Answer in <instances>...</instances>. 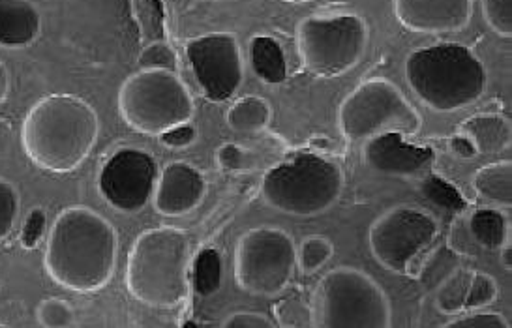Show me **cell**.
<instances>
[{
	"instance_id": "cell-1",
	"label": "cell",
	"mask_w": 512,
	"mask_h": 328,
	"mask_svg": "<svg viewBox=\"0 0 512 328\" xmlns=\"http://www.w3.org/2000/svg\"><path fill=\"white\" fill-rule=\"evenodd\" d=\"M119 237L96 210L76 205L61 210L47 235V276L68 291L91 295L102 291L117 269Z\"/></svg>"
},
{
	"instance_id": "cell-2",
	"label": "cell",
	"mask_w": 512,
	"mask_h": 328,
	"mask_svg": "<svg viewBox=\"0 0 512 328\" xmlns=\"http://www.w3.org/2000/svg\"><path fill=\"white\" fill-rule=\"evenodd\" d=\"M100 135V119L87 100L51 94L32 105L21 141L32 164L51 173H70L83 164Z\"/></svg>"
},
{
	"instance_id": "cell-3",
	"label": "cell",
	"mask_w": 512,
	"mask_h": 328,
	"mask_svg": "<svg viewBox=\"0 0 512 328\" xmlns=\"http://www.w3.org/2000/svg\"><path fill=\"white\" fill-rule=\"evenodd\" d=\"M192 244L186 231L154 227L143 231L126 263V287L134 299L156 310H173L190 297Z\"/></svg>"
},
{
	"instance_id": "cell-4",
	"label": "cell",
	"mask_w": 512,
	"mask_h": 328,
	"mask_svg": "<svg viewBox=\"0 0 512 328\" xmlns=\"http://www.w3.org/2000/svg\"><path fill=\"white\" fill-rule=\"evenodd\" d=\"M407 85L422 105L454 113L479 102L488 85L481 57L464 44L441 42L413 51L404 64Z\"/></svg>"
},
{
	"instance_id": "cell-5",
	"label": "cell",
	"mask_w": 512,
	"mask_h": 328,
	"mask_svg": "<svg viewBox=\"0 0 512 328\" xmlns=\"http://www.w3.org/2000/svg\"><path fill=\"white\" fill-rule=\"evenodd\" d=\"M344 186L340 165L304 152L272 167L261 182V197L282 214L312 218L329 212L340 201Z\"/></svg>"
},
{
	"instance_id": "cell-6",
	"label": "cell",
	"mask_w": 512,
	"mask_h": 328,
	"mask_svg": "<svg viewBox=\"0 0 512 328\" xmlns=\"http://www.w3.org/2000/svg\"><path fill=\"white\" fill-rule=\"evenodd\" d=\"M312 325L317 328L391 327V299L364 270L336 267L319 280L314 291Z\"/></svg>"
},
{
	"instance_id": "cell-7",
	"label": "cell",
	"mask_w": 512,
	"mask_h": 328,
	"mask_svg": "<svg viewBox=\"0 0 512 328\" xmlns=\"http://www.w3.org/2000/svg\"><path fill=\"white\" fill-rule=\"evenodd\" d=\"M119 113L124 124L137 134L160 135L188 124L196 105L181 77L167 70H139L119 89Z\"/></svg>"
},
{
	"instance_id": "cell-8",
	"label": "cell",
	"mask_w": 512,
	"mask_h": 328,
	"mask_svg": "<svg viewBox=\"0 0 512 328\" xmlns=\"http://www.w3.org/2000/svg\"><path fill=\"white\" fill-rule=\"evenodd\" d=\"M370 30L359 14L308 15L297 23L295 44L304 68L316 77H340L359 66Z\"/></svg>"
},
{
	"instance_id": "cell-9",
	"label": "cell",
	"mask_w": 512,
	"mask_h": 328,
	"mask_svg": "<svg viewBox=\"0 0 512 328\" xmlns=\"http://www.w3.org/2000/svg\"><path fill=\"white\" fill-rule=\"evenodd\" d=\"M421 128V113L402 90L383 77L361 83L338 109V130L353 143L383 134L415 135Z\"/></svg>"
},
{
	"instance_id": "cell-10",
	"label": "cell",
	"mask_w": 512,
	"mask_h": 328,
	"mask_svg": "<svg viewBox=\"0 0 512 328\" xmlns=\"http://www.w3.org/2000/svg\"><path fill=\"white\" fill-rule=\"evenodd\" d=\"M297 272V246L293 237L272 225L246 231L233 250L235 284L256 297L284 293Z\"/></svg>"
},
{
	"instance_id": "cell-11",
	"label": "cell",
	"mask_w": 512,
	"mask_h": 328,
	"mask_svg": "<svg viewBox=\"0 0 512 328\" xmlns=\"http://www.w3.org/2000/svg\"><path fill=\"white\" fill-rule=\"evenodd\" d=\"M439 235V222L428 210L415 205H398L383 212L368 231L372 257L383 269L409 274L419 255Z\"/></svg>"
},
{
	"instance_id": "cell-12",
	"label": "cell",
	"mask_w": 512,
	"mask_h": 328,
	"mask_svg": "<svg viewBox=\"0 0 512 328\" xmlns=\"http://www.w3.org/2000/svg\"><path fill=\"white\" fill-rule=\"evenodd\" d=\"M184 53L196 77L197 87L209 102H227L241 89L244 60L239 38L233 32L197 36L186 44Z\"/></svg>"
},
{
	"instance_id": "cell-13",
	"label": "cell",
	"mask_w": 512,
	"mask_h": 328,
	"mask_svg": "<svg viewBox=\"0 0 512 328\" xmlns=\"http://www.w3.org/2000/svg\"><path fill=\"white\" fill-rule=\"evenodd\" d=\"M154 156L141 149H119L107 158L98 175V192L109 207L124 214L145 209L158 180Z\"/></svg>"
},
{
	"instance_id": "cell-14",
	"label": "cell",
	"mask_w": 512,
	"mask_h": 328,
	"mask_svg": "<svg viewBox=\"0 0 512 328\" xmlns=\"http://www.w3.org/2000/svg\"><path fill=\"white\" fill-rule=\"evenodd\" d=\"M394 15L411 32L451 34L469 25L473 0H394Z\"/></svg>"
},
{
	"instance_id": "cell-15",
	"label": "cell",
	"mask_w": 512,
	"mask_h": 328,
	"mask_svg": "<svg viewBox=\"0 0 512 328\" xmlns=\"http://www.w3.org/2000/svg\"><path fill=\"white\" fill-rule=\"evenodd\" d=\"M362 160L368 169L389 177H417L436 160L430 147L407 143L402 134H383L366 139Z\"/></svg>"
},
{
	"instance_id": "cell-16",
	"label": "cell",
	"mask_w": 512,
	"mask_h": 328,
	"mask_svg": "<svg viewBox=\"0 0 512 328\" xmlns=\"http://www.w3.org/2000/svg\"><path fill=\"white\" fill-rule=\"evenodd\" d=\"M207 194V180L194 165L167 164L156 180L152 194L154 210L167 218H181L196 210Z\"/></svg>"
},
{
	"instance_id": "cell-17",
	"label": "cell",
	"mask_w": 512,
	"mask_h": 328,
	"mask_svg": "<svg viewBox=\"0 0 512 328\" xmlns=\"http://www.w3.org/2000/svg\"><path fill=\"white\" fill-rule=\"evenodd\" d=\"M42 34V14L31 0H0V47L23 49Z\"/></svg>"
},
{
	"instance_id": "cell-18",
	"label": "cell",
	"mask_w": 512,
	"mask_h": 328,
	"mask_svg": "<svg viewBox=\"0 0 512 328\" xmlns=\"http://www.w3.org/2000/svg\"><path fill=\"white\" fill-rule=\"evenodd\" d=\"M458 132L473 143L477 154H494L511 145V122L497 113H482L464 120Z\"/></svg>"
},
{
	"instance_id": "cell-19",
	"label": "cell",
	"mask_w": 512,
	"mask_h": 328,
	"mask_svg": "<svg viewBox=\"0 0 512 328\" xmlns=\"http://www.w3.org/2000/svg\"><path fill=\"white\" fill-rule=\"evenodd\" d=\"M252 72L267 85H280L287 77L286 55L282 45L269 36H256L248 45Z\"/></svg>"
},
{
	"instance_id": "cell-20",
	"label": "cell",
	"mask_w": 512,
	"mask_h": 328,
	"mask_svg": "<svg viewBox=\"0 0 512 328\" xmlns=\"http://www.w3.org/2000/svg\"><path fill=\"white\" fill-rule=\"evenodd\" d=\"M473 190L481 195L482 199L496 203L499 207L512 205V164L511 160H503L496 164L481 167L473 175Z\"/></svg>"
},
{
	"instance_id": "cell-21",
	"label": "cell",
	"mask_w": 512,
	"mask_h": 328,
	"mask_svg": "<svg viewBox=\"0 0 512 328\" xmlns=\"http://www.w3.org/2000/svg\"><path fill=\"white\" fill-rule=\"evenodd\" d=\"M271 104L259 96H244L227 111V126L237 134L263 132L271 122Z\"/></svg>"
},
{
	"instance_id": "cell-22",
	"label": "cell",
	"mask_w": 512,
	"mask_h": 328,
	"mask_svg": "<svg viewBox=\"0 0 512 328\" xmlns=\"http://www.w3.org/2000/svg\"><path fill=\"white\" fill-rule=\"evenodd\" d=\"M467 229L475 244L482 246L484 250H499L509 239L507 218L497 210L482 209L473 212L469 216Z\"/></svg>"
},
{
	"instance_id": "cell-23",
	"label": "cell",
	"mask_w": 512,
	"mask_h": 328,
	"mask_svg": "<svg viewBox=\"0 0 512 328\" xmlns=\"http://www.w3.org/2000/svg\"><path fill=\"white\" fill-rule=\"evenodd\" d=\"M473 270L456 269L437 287L436 308L445 315H456L466 310L467 291Z\"/></svg>"
},
{
	"instance_id": "cell-24",
	"label": "cell",
	"mask_w": 512,
	"mask_h": 328,
	"mask_svg": "<svg viewBox=\"0 0 512 328\" xmlns=\"http://www.w3.org/2000/svg\"><path fill=\"white\" fill-rule=\"evenodd\" d=\"M222 285V257L212 250L205 248L197 254L194 261V287L203 297H211Z\"/></svg>"
},
{
	"instance_id": "cell-25",
	"label": "cell",
	"mask_w": 512,
	"mask_h": 328,
	"mask_svg": "<svg viewBox=\"0 0 512 328\" xmlns=\"http://www.w3.org/2000/svg\"><path fill=\"white\" fill-rule=\"evenodd\" d=\"M334 255V246L331 240L321 235H310L302 240L297 250V269L304 274H314L323 269Z\"/></svg>"
},
{
	"instance_id": "cell-26",
	"label": "cell",
	"mask_w": 512,
	"mask_h": 328,
	"mask_svg": "<svg viewBox=\"0 0 512 328\" xmlns=\"http://www.w3.org/2000/svg\"><path fill=\"white\" fill-rule=\"evenodd\" d=\"M38 325L46 328H72L77 325L76 310L59 297L42 300L36 310Z\"/></svg>"
},
{
	"instance_id": "cell-27",
	"label": "cell",
	"mask_w": 512,
	"mask_h": 328,
	"mask_svg": "<svg viewBox=\"0 0 512 328\" xmlns=\"http://www.w3.org/2000/svg\"><path fill=\"white\" fill-rule=\"evenodd\" d=\"M21 195L10 180L0 179V242L8 239L19 220Z\"/></svg>"
},
{
	"instance_id": "cell-28",
	"label": "cell",
	"mask_w": 512,
	"mask_h": 328,
	"mask_svg": "<svg viewBox=\"0 0 512 328\" xmlns=\"http://www.w3.org/2000/svg\"><path fill=\"white\" fill-rule=\"evenodd\" d=\"M422 194L426 199H430L434 205L441 209L452 210V212H462L466 210V199L460 195V192L449 184L447 180L441 177H428L422 184Z\"/></svg>"
},
{
	"instance_id": "cell-29",
	"label": "cell",
	"mask_w": 512,
	"mask_h": 328,
	"mask_svg": "<svg viewBox=\"0 0 512 328\" xmlns=\"http://www.w3.org/2000/svg\"><path fill=\"white\" fill-rule=\"evenodd\" d=\"M497 299V282L486 272L473 270L467 291L466 310H482Z\"/></svg>"
},
{
	"instance_id": "cell-30",
	"label": "cell",
	"mask_w": 512,
	"mask_h": 328,
	"mask_svg": "<svg viewBox=\"0 0 512 328\" xmlns=\"http://www.w3.org/2000/svg\"><path fill=\"white\" fill-rule=\"evenodd\" d=\"M137 66L139 70H167L175 72L177 70V53L171 45L164 42L147 45L139 57H137Z\"/></svg>"
},
{
	"instance_id": "cell-31",
	"label": "cell",
	"mask_w": 512,
	"mask_h": 328,
	"mask_svg": "<svg viewBox=\"0 0 512 328\" xmlns=\"http://www.w3.org/2000/svg\"><path fill=\"white\" fill-rule=\"evenodd\" d=\"M482 14L488 27L503 38L512 36V0H482Z\"/></svg>"
},
{
	"instance_id": "cell-32",
	"label": "cell",
	"mask_w": 512,
	"mask_h": 328,
	"mask_svg": "<svg viewBox=\"0 0 512 328\" xmlns=\"http://www.w3.org/2000/svg\"><path fill=\"white\" fill-rule=\"evenodd\" d=\"M447 328H511V321L499 312H471L445 323Z\"/></svg>"
},
{
	"instance_id": "cell-33",
	"label": "cell",
	"mask_w": 512,
	"mask_h": 328,
	"mask_svg": "<svg viewBox=\"0 0 512 328\" xmlns=\"http://www.w3.org/2000/svg\"><path fill=\"white\" fill-rule=\"evenodd\" d=\"M47 216L44 209L36 207L29 212V216L25 218V224L21 229V237L19 242L25 250H34L38 248L40 240L44 239V233H46Z\"/></svg>"
},
{
	"instance_id": "cell-34",
	"label": "cell",
	"mask_w": 512,
	"mask_h": 328,
	"mask_svg": "<svg viewBox=\"0 0 512 328\" xmlns=\"http://www.w3.org/2000/svg\"><path fill=\"white\" fill-rule=\"evenodd\" d=\"M222 327L272 328L276 327V323L272 321L269 315L261 314V312H235V314L227 315Z\"/></svg>"
},
{
	"instance_id": "cell-35",
	"label": "cell",
	"mask_w": 512,
	"mask_h": 328,
	"mask_svg": "<svg viewBox=\"0 0 512 328\" xmlns=\"http://www.w3.org/2000/svg\"><path fill=\"white\" fill-rule=\"evenodd\" d=\"M196 128L190 124H182L177 128H171L164 134L160 135L162 145H166L169 149H186L196 141Z\"/></svg>"
},
{
	"instance_id": "cell-36",
	"label": "cell",
	"mask_w": 512,
	"mask_h": 328,
	"mask_svg": "<svg viewBox=\"0 0 512 328\" xmlns=\"http://www.w3.org/2000/svg\"><path fill=\"white\" fill-rule=\"evenodd\" d=\"M216 162L226 171H239L246 162V152L235 143H226L216 150Z\"/></svg>"
},
{
	"instance_id": "cell-37",
	"label": "cell",
	"mask_w": 512,
	"mask_h": 328,
	"mask_svg": "<svg viewBox=\"0 0 512 328\" xmlns=\"http://www.w3.org/2000/svg\"><path fill=\"white\" fill-rule=\"evenodd\" d=\"M449 147H451L452 152L456 154V156H460V158H475L477 156V150L473 147V143L467 139L466 135L458 134L451 137V141H449Z\"/></svg>"
},
{
	"instance_id": "cell-38",
	"label": "cell",
	"mask_w": 512,
	"mask_h": 328,
	"mask_svg": "<svg viewBox=\"0 0 512 328\" xmlns=\"http://www.w3.org/2000/svg\"><path fill=\"white\" fill-rule=\"evenodd\" d=\"M8 94H10V72L6 64L0 60V104L6 102Z\"/></svg>"
},
{
	"instance_id": "cell-39",
	"label": "cell",
	"mask_w": 512,
	"mask_h": 328,
	"mask_svg": "<svg viewBox=\"0 0 512 328\" xmlns=\"http://www.w3.org/2000/svg\"><path fill=\"white\" fill-rule=\"evenodd\" d=\"M501 250V265L505 267L507 270H511L512 267V248H511V242L509 244H505V246H501L499 248Z\"/></svg>"
},
{
	"instance_id": "cell-40",
	"label": "cell",
	"mask_w": 512,
	"mask_h": 328,
	"mask_svg": "<svg viewBox=\"0 0 512 328\" xmlns=\"http://www.w3.org/2000/svg\"><path fill=\"white\" fill-rule=\"evenodd\" d=\"M284 2H289V4H304V2H314V0H284Z\"/></svg>"
},
{
	"instance_id": "cell-41",
	"label": "cell",
	"mask_w": 512,
	"mask_h": 328,
	"mask_svg": "<svg viewBox=\"0 0 512 328\" xmlns=\"http://www.w3.org/2000/svg\"><path fill=\"white\" fill-rule=\"evenodd\" d=\"M209 2H233V0H209Z\"/></svg>"
},
{
	"instance_id": "cell-42",
	"label": "cell",
	"mask_w": 512,
	"mask_h": 328,
	"mask_svg": "<svg viewBox=\"0 0 512 328\" xmlns=\"http://www.w3.org/2000/svg\"><path fill=\"white\" fill-rule=\"evenodd\" d=\"M4 327V325H2V323H0V328Z\"/></svg>"
}]
</instances>
